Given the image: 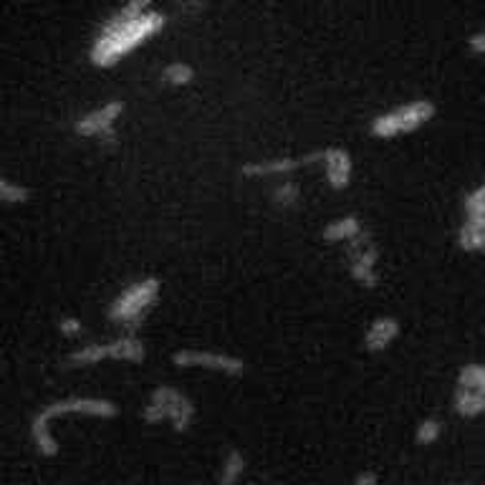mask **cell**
<instances>
[{"label": "cell", "instance_id": "obj_1", "mask_svg": "<svg viewBox=\"0 0 485 485\" xmlns=\"http://www.w3.org/2000/svg\"><path fill=\"white\" fill-rule=\"evenodd\" d=\"M150 5L152 0H127L119 13H114L99 28L89 51V58L96 69L117 66L124 56L137 51L139 46H144L167 26V18L150 11Z\"/></svg>", "mask_w": 485, "mask_h": 485}, {"label": "cell", "instance_id": "obj_2", "mask_svg": "<svg viewBox=\"0 0 485 485\" xmlns=\"http://www.w3.org/2000/svg\"><path fill=\"white\" fill-rule=\"evenodd\" d=\"M61 415H89L112 420V417L119 415V407L112 399L102 397H69L41 407L31 420V437H34L35 450L41 458H56L58 455V443L51 435V420Z\"/></svg>", "mask_w": 485, "mask_h": 485}, {"label": "cell", "instance_id": "obj_3", "mask_svg": "<svg viewBox=\"0 0 485 485\" xmlns=\"http://www.w3.org/2000/svg\"><path fill=\"white\" fill-rule=\"evenodd\" d=\"M159 294H162V281L159 278H139L135 283H129L112 301V306H109V321L117 324V327L135 331L144 321V316L152 312V306L157 304Z\"/></svg>", "mask_w": 485, "mask_h": 485}, {"label": "cell", "instance_id": "obj_4", "mask_svg": "<svg viewBox=\"0 0 485 485\" xmlns=\"http://www.w3.org/2000/svg\"><path fill=\"white\" fill-rule=\"evenodd\" d=\"M195 402L185 392L174 389L170 384H157L150 392V402L142 410V420L147 425H157L162 420H170L174 433H188L195 420Z\"/></svg>", "mask_w": 485, "mask_h": 485}, {"label": "cell", "instance_id": "obj_5", "mask_svg": "<svg viewBox=\"0 0 485 485\" xmlns=\"http://www.w3.org/2000/svg\"><path fill=\"white\" fill-rule=\"evenodd\" d=\"M437 106L430 99H415L410 104H402L387 114H380L377 119L369 124L372 137L377 139H395L402 135H410L420 127H425L427 121L435 119Z\"/></svg>", "mask_w": 485, "mask_h": 485}, {"label": "cell", "instance_id": "obj_6", "mask_svg": "<svg viewBox=\"0 0 485 485\" xmlns=\"http://www.w3.org/2000/svg\"><path fill=\"white\" fill-rule=\"evenodd\" d=\"M147 347L139 342L135 334H127L119 339H112L104 344H87V347L71 351L66 364L69 366H91V364L106 362V359H119V362H144Z\"/></svg>", "mask_w": 485, "mask_h": 485}, {"label": "cell", "instance_id": "obj_7", "mask_svg": "<svg viewBox=\"0 0 485 485\" xmlns=\"http://www.w3.org/2000/svg\"><path fill=\"white\" fill-rule=\"evenodd\" d=\"M455 412L466 420L481 417L485 412V364H466L458 372L455 395H452Z\"/></svg>", "mask_w": 485, "mask_h": 485}, {"label": "cell", "instance_id": "obj_8", "mask_svg": "<svg viewBox=\"0 0 485 485\" xmlns=\"http://www.w3.org/2000/svg\"><path fill=\"white\" fill-rule=\"evenodd\" d=\"M347 258H349V273L351 278L364 286V289H374L377 286V248L372 242V235L362 230L359 235H354L351 241H347Z\"/></svg>", "mask_w": 485, "mask_h": 485}, {"label": "cell", "instance_id": "obj_9", "mask_svg": "<svg viewBox=\"0 0 485 485\" xmlns=\"http://www.w3.org/2000/svg\"><path fill=\"white\" fill-rule=\"evenodd\" d=\"M173 364L177 369H212V372H223L227 377H241L245 372V362L241 357L203 351V349H177L173 354Z\"/></svg>", "mask_w": 485, "mask_h": 485}, {"label": "cell", "instance_id": "obj_10", "mask_svg": "<svg viewBox=\"0 0 485 485\" xmlns=\"http://www.w3.org/2000/svg\"><path fill=\"white\" fill-rule=\"evenodd\" d=\"M121 114H124V102L112 99V102H106V104H102L99 109L84 114L81 119L73 121V132H76L79 137L114 142V137H117L114 127H117V121H119Z\"/></svg>", "mask_w": 485, "mask_h": 485}, {"label": "cell", "instance_id": "obj_11", "mask_svg": "<svg viewBox=\"0 0 485 485\" xmlns=\"http://www.w3.org/2000/svg\"><path fill=\"white\" fill-rule=\"evenodd\" d=\"M324 162V150L321 152H312L304 157H291V159H268V162H248L242 165V177H276V174H291L296 170L312 167Z\"/></svg>", "mask_w": 485, "mask_h": 485}, {"label": "cell", "instance_id": "obj_12", "mask_svg": "<svg viewBox=\"0 0 485 485\" xmlns=\"http://www.w3.org/2000/svg\"><path fill=\"white\" fill-rule=\"evenodd\" d=\"M324 173L331 190L342 192L351 185V173H354V162L344 147H327L324 150Z\"/></svg>", "mask_w": 485, "mask_h": 485}, {"label": "cell", "instance_id": "obj_13", "mask_svg": "<svg viewBox=\"0 0 485 485\" xmlns=\"http://www.w3.org/2000/svg\"><path fill=\"white\" fill-rule=\"evenodd\" d=\"M399 319L397 316H380L369 324V329L364 334V351L369 354H380L399 336Z\"/></svg>", "mask_w": 485, "mask_h": 485}, {"label": "cell", "instance_id": "obj_14", "mask_svg": "<svg viewBox=\"0 0 485 485\" xmlns=\"http://www.w3.org/2000/svg\"><path fill=\"white\" fill-rule=\"evenodd\" d=\"M458 245L466 253H485V218L466 215L463 226L458 230Z\"/></svg>", "mask_w": 485, "mask_h": 485}, {"label": "cell", "instance_id": "obj_15", "mask_svg": "<svg viewBox=\"0 0 485 485\" xmlns=\"http://www.w3.org/2000/svg\"><path fill=\"white\" fill-rule=\"evenodd\" d=\"M362 230V220L357 215H344V218H336V220L327 223V227L321 230V238L327 242H347L354 235H359Z\"/></svg>", "mask_w": 485, "mask_h": 485}, {"label": "cell", "instance_id": "obj_16", "mask_svg": "<svg viewBox=\"0 0 485 485\" xmlns=\"http://www.w3.org/2000/svg\"><path fill=\"white\" fill-rule=\"evenodd\" d=\"M162 79L170 87H188V84L195 81V69H192L190 64H185V61H173V64H167L162 69Z\"/></svg>", "mask_w": 485, "mask_h": 485}, {"label": "cell", "instance_id": "obj_17", "mask_svg": "<svg viewBox=\"0 0 485 485\" xmlns=\"http://www.w3.org/2000/svg\"><path fill=\"white\" fill-rule=\"evenodd\" d=\"M245 473V458L241 450H230L223 460V470L218 473V483L233 485Z\"/></svg>", "mask_w": 485, "mask_h": 485}, {"label": "cell", "instance_id": "obj_18", "mask_svg": "<svg viewBox=\"0 0 485 485\" xmlns=\"http://www.w3.org/2000/svg\"><path fill=\"white\" fill-rule=\"evenodd\" d=\"M443 433H445L443 420H437V417H427V420H422V422L417 425L415 443L417 445H435V443L443 437Z\"/></svg>", "mask_w": 485, "mask_h": 485}, {"label": "cell", "instance_id": "obj_19", "mask_svg": "<svg viewBox=\"0 0 485 485\" xmlns=\"http://www.w3.org/2000/svg\"><path fill=\"white\" fill-rule=\"evenodd\" d=\"M0 200H3L5 205H23V203L31 200V190H28L26 185H18L13 180L3 177V180H0Z\"/></svg>", "mask_w": 485, "mask_h": 485}, {"label": "cell", "instance_id": "obj_20", "mask_svg": "<svg viewBox=\"0 0 485 485\" xmlns=\"http://www.w3.org/2000/svg\"><path fill=\"white\" fill-rule=\"evenodd\" d=\"M298 195H301V188L296 182H281L273 190V203H276V208H294L298 203Z\"/></svg>", "mask_w": 485, "mask_h": 485}, {"label": "cell", "instance_id": "obj_21", "mask_svg": "<svg viewBox=\"0 0 485 485\" xmlns=\"http://www.w3.org/2000/svg\"><path fill=\"white\" fill-rule=\"evenodd\" d=\"M463 210H466V215H470V218H485V182H481V185L466 197Z\"/></svg>", "mask_w": 485, "mask_h": 485}, {"label": "cell", "instance_id": "obj_22", "mask_svg": "<svg viewBox=\"0 0 485 485\" xmlns=\"http://www.w3.org/2000/svg\"><path fill=\"white\" fill-rule=\"evenodd\" d=\"M58 331L64 334V336H79L84 327H81V319H76V316H64L61 321H58Z\"/></svg>", "mask_w": 485, "mask_h": 485}, {"label": "cell", "instance_id": "obj_23", "mask_svg": "<svg viewBox=\"0 0 485 485\" xmlns=\"http://www.w3.org/2000/svg\"><path fill=\"white\" fill-rule=\"evenodd\" d=\"M468 51L473 53V56H485V31L470 35V38H468Z\"/></svg>", "mask_w": 485, "mask_h": 485}, {"label": "cell", "instance_id": "obj_24", "mask_svg": "<svg viewBox=\"0 0 485 485\" xmlns=\"http://www.w3.org/2000/svg\"><path fill=\"white\" fill-rule=\"evenodd\" d=\"M354 483L357 485H377L380 483V478H377L374 473H359V475L354 478Z\"/></svg>", "mask_w": 485, "mask_h": 485}]
</instances>
